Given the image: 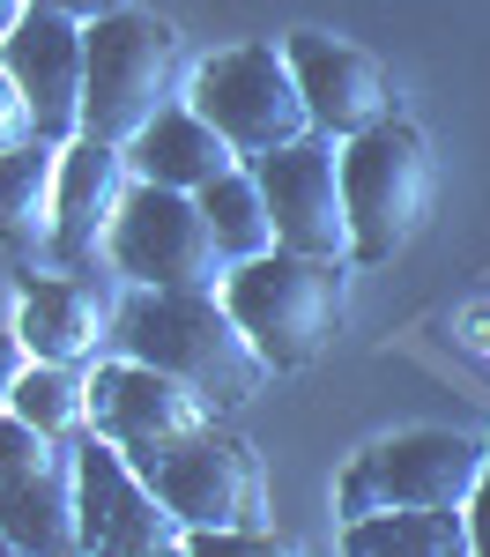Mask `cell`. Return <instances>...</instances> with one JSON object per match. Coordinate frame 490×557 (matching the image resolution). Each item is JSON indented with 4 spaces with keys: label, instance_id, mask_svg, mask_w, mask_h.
<instances>
[{
    "label": "cell",
    "instance_id": "cell-1",
    "mask_svg": "<svg viewBox=\"0 0 490 557\" xmlns=\"http://www.w3.org/2000/svg\"><path fill=\"white\" fill-rule=\"evenodd\" d=\"M112 343H120V357H141V364L186 380L209 409L253 401L261 380L275 372L253 349V335L238 327V312L223 305L216 283H193V290H141L134 283V298L112 320Z\"/></svg>",
    "mask_w": 490,
    "mask_h": 557
},
{
    "label": "cell",
    "instance_id": "cell-2",
    "mask_svg": "<svg viewBox=\"0 0 490 557\" xmlns=\"http://www.w3.org/2000/svg\"><path fill=\"white\" fill-rule=\"evenodd\" d=\"M223 305L238 312V327L253 335V349L275 372H298L335 343V327L350 312V260L267 246L223 275Z\"/></svg>",
    "mask_w": 490,
    "mask_h": 557
},
{
    "label": "cell",
    "instance_id": "cell-3",
    "mask_svg": "<svg viewBox=\"0 0 490 557\" xmlns=\"http://www.w3.org/2000/svg\"><path fill=\"white\" fill-rule=\"evenodd\" d=\"M439 194V164H431V141L409 127V120H379L342 141V201H350V260L379 268L394 260Z\"/></svg>",
    "mask_w": 490,
    "mask_h": 557
},
{
    "label": "cell",
    "instance_id": "cell-4",
    "mask_svg": "<svg viewBox=\"0 0 490 557\" xmlns=\"http://www.w3.org/2000/svg\"><path fill=\"white\" fill-rule=\"evenodd\" d=\"M164 104H178V30L156 23V15H141V8L97 15V23H89L83 134L127 149Z\"/></svg>",
    "mask_w": 490,
    "mask_h": 557
},
{
    "label": "cell",
    "instance_id": "cell-5",
    "mask_svg": "<svg viewBox=\"0 0 490 557\" xmlns=\"http://www.w3.org/2000/svg\"><path fill=\"white\" fill-rule=\"evenodd\" d=\"M483 461H490V438H468V431H394L342 469L335 513L364 520V513H387V506H468Z\"/></svg>",
    "mask_w": 490,
    "mask_h": 557
},
{
    "label": "cell",
    "instance_id": "cell-6",
    "mask_svg": "<svg viewBox=\"0 0 490 557\" xmlns=\"http://www.w3.org/2000/svg\"><path fill=\"white\" fill-rule=\"evenodd\" d=\"M186 97L230 134V149L246 164L282 149V141H298V134H312V104L298 89V67H290L282 45H223V52H209L193 67Z\"/></svg>",
    "mask_w": 490,
    "mask_h": 557
},
{
    "label": "cell",
    "instance_id": "cell-7",
    "mask_svg": "<svg viewBox=\"0 0 490 557\" xmlns=\"http://www.w3.org/2000/svg\"><path fill=\"white\" fill-rule=\"evenodd\" d=\"M104 253L141 290H193V283H216L223 275V246H216V223L201 209V194L156 186V178H134L127 186Z\"/></svg>",
    "mask_w": 490,
    "mask_h": 557
},
{
    "label": "cell",
    "instance_id": "cell-8",
    "mask_svg": "<svg viewBox=\"0 0 490 557\" xmlns=\"http://www.w3.org/2000/svg\"><path fill=\"white\" fill-rule=\"evenodd\" d=\"M141 475L156 483V498L178 513V528H267V483L246 438L201 424L164 454H141Z\"/></svg>",
    "mask_w": 490,
    "mask_h": 557
},
{
    "label": "cell",
    "instance_id": "cell-9",
    "mask_svg": "<svg viewBox=\"0 0 490 557\" xmlns=\"http://www.w3.org/2000/svg\"><path fill=\"white\" fill-rule=\"evenodd\" d=\"M75 513H83V550H104V557H156L172 543H186L178 513L156 498L141 461L104 431L75 438Z\"/></svg>",
    "mask_w": 490,
    "mask_h": 557
},
{
    "label": "cell",
    "instance_id": "cell-10",
    "mask_svg": "<svg viewBox=\"0 0 490 557\" xmlns=\"http://www.w3.org/2000/svg\"><path fill=\"white\" fill-rule=\"evenodd\" d=\"M0 528L15 550H83L75 513V446L0 409Z\"/></svg>",
    "mask_w": 490,
    "mask_h": 557
},
{
    "label": "cell",
    "instance_id": "cell-11",
    "mask_svg": "<svg viewBox=\"0 0 490 557\" xmlns=\"http://www.w3.org/2000/svg\"><path fill=\"white\" fill-rule=\"evenodd\" d=\"M253 178H261L267 215H275V246L350 260V201H342V149H335V134L312 127L298 141L253 157Z\"/></svg>",
    "mask_w": 490,
    "mask_h": 557
},
{
    "label": "cell",
    "instance_id": "cell-12",
    "mask_svg": "<svg viewBox=\"0 0 490 557\" xmlns=\"http://www.w3.org/2000/svg\"><path fill=\"white\" fill-rule=\"evenodd\" d=\"M0 67L30 97V120L45 141L83 134V89H89V23L60 8H23V23L0 38Z\"/></svg>",
    "mask_w": 490,
    "mask_h": 557
},
{
    "label": "cell",
    "instance_id": "cell-13",
    "mask_svg": "<svg viewBox=\"0 0 490 557\" xmlns=\"http://www.w3.org/2000/svg\"><path fill=\"white\" fill-rule=\"evenodd\" d=\"M209 417H216V409H209L193 386L172 380V372H156V364H141V357H120V364H97V372H89V431L120 438L134 461L178 446L186 431H201Z\"/></svg>",
    "mask_w": 490,
    "mask_h": 557
},
{
    "label": "cell",
    "instance_id": "cell-14",
    "mask_svg": "<svg viewBox=\"0 0 490 557\" xmlns=\"http://www.w3.org/2000/svg\"><path fill=\"white\" fill-rule=\"evenodd\" d=\"M282 52H290V67H298V89H305L319 134L350 141V134L394 120V83H387V67H379L364 45L327 38V30H298V38H282Z\"/></svg>",
    "mask_w": 490,
    "mask_h": 557
},
{
    "label": "cell",
    "instance_id": "cell-15",
    "mask_svg": "<svg viewBox=\"0 0 490 557\" xmlns=\"http://www.w3.org/2000/svg\"><path fill=\"white\" fill-rule=\"evenodd\" d=\"M134 186V164L120 141H97V134H75L60 141V194H52V253L83 260L97 253V238H112V215Z\"/></svg>",
    "mask_w": 490,
    "mask_h": 557
},
{
    "label": "cell",
    "instance_id": "cell-16",
    "mask_svg": "<svg viewBox=\"0 0 490 557\" xmlns=\"http://www.w3.org/2000/svg\"><path fill=\"white\" fill-rule=\"evenodd\" d=\"M127 164H134V178H156V186H186V194H201L209 178L238 172L246 157L230 149V134H223L193 97H178V104H164V112L127 141Z\"/></svg>",
    "mask_w": 490,
    "mask_h": 557
},
{
    "label": "cell",
    "instance_id": "cell-17",
    "mask_svg": "<svg viewBox=\"0 0 490 557\" xmlns=\"http://www.w3.org/2000/svg\"><path fill=\"white\" fill-rule=\"evenodd\" d=\"M15 335L30 343V357L83 364L89 349L104 343V305L89 298L75 275H30L23 283V305H15Z\"/></svg>",
    "mask_w": 490,
    "mask_h": 557
},
{
    "label": "cell",
    "instance_id": "cell-18",
    "mask_svg": "<svg viewBox=\"0 0 490 557\" xmlns=\"http://www.w3.org/2000/svg\"><path fill=\"white\" fill-rule=\"evenodd\" d=\"M52 194H60V141L30 134L0 149V246L8 253L52 246Z\"/></svg>",
    "mask_w": 490,
    "mask_h": 557
},
{
    "label": "cell",
    "instance_id": "cell-19",
    "mask_svg": "<svg viewBox=\"0 0 490 557\" xmlns=\"http://www.w3.org/2000/svg\"><path fill=\"white\" fill-rule=\"evenodd\" d=\"M342 543L356 557H461L468 543V506H387V513L342 520Z\"/></svg>",
    "mask_w": 490,
    "mask_h": 557
},
{
    "label": "cell",
    "instance_id": "cell-20",
    "mask_svg": "<svg viewBox=\"0 0 490 557\" xmlns=\"http://www.w3.org/2000/svg\"><path fill=\"white\" fill-rule=\"evenodd\" d=\"M201 209L216 223L223 260H253V253L275 246V215H267V194H261V178H253V164L209 178V186H201Z\"/></svg>",
    "mask_w": 490,
    "mask_h": 557
},
{
    "label": "cell",
    "instance_id": "cell-21",
    "mask_svg": "<svg viewBox=\"0 0 490 557\" xmlns=\"http://www.w3.org/2000/svg\"><path fill=\"white\" fill-rule=\"evenodd\" d=\"M15 417H30L38 431L52 438H83L89 431V380L75 364H52V357H30L23 364V380H15V401H8Z\"/></svg>",
    "mask_w": 490,
    "mask_h": 557
},
{
    "label": "cell",
    "instance_id": "cell-22",
    "mask_svg": "<svg viewBox=\"0 0 490 557\" xmlns=\"http://www.w3.org/2000/svg\"><path fill=\"white\" fill-rule=\"evenodd\" d=\"M38 120H30V97L15 89V75L0 67V149H15V141H30Z\"/></svg>",
    "mask_w": 490,
    "mask_h": 557
},
{
    "label": "cell",
    "instance_id": "cell-23",
    "mask_svg": "<svg viewBox=\"0 0 490 557\" xmlns=\"http://www.w3.org/2000/svg\"><path fill=\"white\" fill-rule=\"evenodd\" d=\"M468 543L490 557V461H483V475H476V491H468Z\"/></svg>",
    "mask_w": 490,
    "mask_h": 557
},
{
    "label": "cell",
    "instance_id": "cell-24",
    "mask_svg": "<svg viewBox=\"0 0 490 557\" xmlns=\"http://www.w3.org/2000/svg\"><path fill=\"white\" fill-rule=\"evenodd\" d=\"M23 364H30V343H23V335H0V409L15 401V380H23Z\"/></svg>",
    "mask_w": 490,
    "mask_h": 557
},
{
    "label": "cell",
    "instance_id": "cell-25",
    "mask_svg": "<svg viewBox=\"0 0 490 557\" xmlns=\"http://www.w3.org/2000/svg\"><path fill=\"white\" fill-rule=\"evenodd\" d=\"M30 8H60V15H83V23H97V15H112V8H127V0H30Z\"/></svg>",
    "mask_w": 490,
    "mask_h": 557
},
{
    "label": "cell",
    "instance_id": "cell-26",
    "mask_svg": "<svg viewBox=\"0 0 490 557\" xmlns=\"http://www.w3.org/2000/svg\"><path fill=\"white\" fill-rule=\"evenodd\" d=\"M23 8H30V0H0V38H8V30L23 23Z\"/></svg>",
    "mask_w": 490,
    "mask_h": 557
},
{
    "label": "cell",
    "instance_id": "cell-27",
    "mask_svg": "<svg viewBox=\"0 0 490 557\" xmlns=\"http://www.w3.org/2000/svg\"><path fill=\"white\" fill-rule=\"evenodd\" d=\"M0 550H15V535H8V528H0Z\"/></svg>",
    "mask_w": 490,
    "mask_h": 557
}]
</instances>
